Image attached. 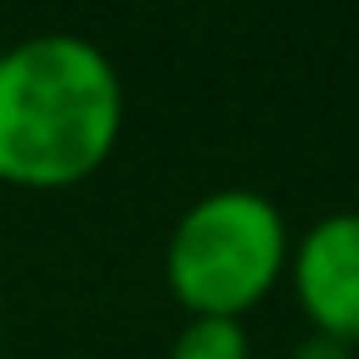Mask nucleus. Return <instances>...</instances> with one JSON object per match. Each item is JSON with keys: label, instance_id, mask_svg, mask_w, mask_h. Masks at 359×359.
<instances>
[{"label": "nucleus", "instance_id": "obj_1", "mask_svg": "<svg viewBox=\"0 0 359 359\" xmlns=\"http://www.w3.org/2000/svg\"><path fill=\"white\" fill-rule=\"evenodd\" d=\"M123 133V79L84 35H25L0 55V182L60 192L94 177Z\"/></svg>", "mask_w": 359, "mask_h": 359}, {"label": "nucleus", "instance_id": "obj_2", "mask_svg": "<svg viewBox=\"0 0 359 359\" xmlns=\"http://www.w3.org/2000/svg\"><path fill=\"white\" fill-rule=\"evenodd\" d=\"M290 261L285 217L266 192L222 187L192 202L163 251V276L187 320H241Z\"/></svg>", "mask_w": 359, "mask_h": 359}, {"label": "nucleus", "instance_id": "obj_3", "mask_svg": "<svg viewBox=\"0 0 359 359\" xmlns=\"http://www.w3.org/2000/svg\"><path fill=\"white\" fill-rule=\"evenodd\" d=\"M290 285L315 334L359 344V212L320 217L290 246Z\"/></svg>", "mask_w": 359, "mask_h": 359}, {"label": "nucleus", "instance_id": "obj_4", "mask_svg": "<svg viewBox=\"0 0 359 359\" xmlns=\"http://www.w3.org/2000/svg\"><path fill=\"white\" fill-rule=\"evenodd\" d=\"M168 359H251V339L241 320H187Z\"/></svg>", "mask_w": 359, "mask_h": 359}, {"label": "nucleus", "instance_id": "obj_5", "mask_svg": "<svg viewBox=\"0 0 359 359\" xmlns=\"http://www.w3.org/2000/svg\"><path fill=\"white\" fill-rule=\"evenodd\" d=\"M295 359H354V349L349 344H339V339H330V334H305L300 344H295Z\"/></svg>", "mask_w": 359, "mask_h": 359}, {"label": "nucleus", "instance_id": "obj_6", "mask_svg": "<svg viewBox=\"0 0 359 359\" xmlns=\"http://www.w3.org/2000/svg\"><path fill=\"white\" fill-rule=\"evenodd\" d=\"M0 354H6V330H0Z\"/></svg>", "mask_w": 359, "mask_h": 359}]
</instances>
